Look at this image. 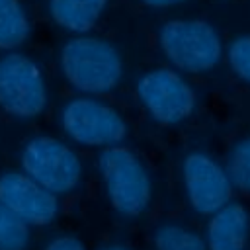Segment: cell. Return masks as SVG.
I'll return each mask as SVG.
<instances>
[{
    "mask_svg": "<svg viewBox=\"0 0 250 250\" xmlns=\"http://www.w3.org/2000/svg\"><path fill=\"white\" fill-rule=\"evenodd\" d=\"M61 70L76 92L96 98L119 86L123 61L111 41L86 33L76 35L62 45Z\"/></svg>",
    "mask_w": 250,
    "mask_h": 250,
    "instance_id": "1",
    "label": "cell"
},
{
    "mask_svg": "<svg viewBox=\"0 0 250 250\" xmlns=\"http://www.w3.org/2000/svg\"><path fill=\"white\" fill-rule=\"evenodd\" d=\"M98 170L111 207L127 219L141 217L152 199V182L143 160L127 146L104 148L98 156Z\"/></svg>",
    "mask_w": 250,
    "mask_h": 250,
    "instance_id": "2",
    "label": "cell"
},
{
    "mask_svg": "<svg viewBox=\"0 0 250 250\" xmlns=\"http://www.w3.org/2000/svg\"><path fill=\"white\" fill-rule=\"evenodd\" d=\"M158 45L166 61L182 72L201 74L223 59L219 31L205 20H170L158 31Z\"/></svg>",
    "mask_w": 250,
    "mask_h": 250,
    "instance_id": "3",
    "label": "cell"
},
{
    "mask_svg": "<svg viewBox=\"0 0 250 250\" xmlns=\"http://www.w3.org/2000/svg\"><path fill=\"white\" fill-rule=\"evenodd\" d=\"M20 162L25 176L57 197L74 191L82 180L80 156L66 143L49 135H39L27 141Z\"/></svg>",
    "mask_w": 250,
    "mask_h": 250,
    "instance_id": "4",
    "label": "cell"
},
{
    "mask_svg": "<svg viewBox=\"0 0 250 250\" xmlns=\"http://www.w3.org/2000/svg\"><path fill=\"white\" fill-rule=\"evenodd\" d=\"M61 127L70 141L102 150L121 145L127 137V121L123 115L94 96L68 100L61 111Z\"/></svg>",
    "mask_w": 250,
    "mask_h": 250,
    "instance_id": "5",
    "label": "cell"
},
{
    "mask_svg": "<svg viewBox=\"0 0 250 250\" xmlns=\"http://www.w3.org/2000/svg\"><path fill=\"white\" fill-rule=\"evenodd\" d=\"M137 96L152 121L166 127L186 121L197 102L191 84L168 66L145 72L137 82Z\"/></svg>",
    "mask_w": 250,
    "mask_h": 250,
    "instance_id": "6",
    "label": "cell"
},
{
    "mask_svg": "<svg viewBox=\"0 0 250 250\" xmlns=\"http://www.w3.org/2000/svg\"><path fill=\"white\" fill-rule=\"evenodd\" d=\"M47 105V86L41 68L21 53L0 59V107L14 117L31 119Z\"/></svg>",
    "mask_w": 250,
    "mask_h": 250,
    "instance_id": "7",
    "label": "cell"
},
{
    "mask_svg": "<svg viewBox=\"0 0 250 250\" xmlns=\"http://www.w3.org/2000/svg\"><path fill=\"white\" fill-rule=\"evenodd\" d=\"M182 182L186 199L199 215L211 217L232 199V182L227 168L211 154L195 150L182 162Z\"/></svg>",
    "mask_w": 250,
    "mask_h": 250,
    "instance_id": "8",
    "label": "cell"
},
{
    "mask_svg": "<svg viewBox=\"0 0 250 250\" xmlns=\"http://www.w3.org/2000/svg\"><path fill=\"white\" fill-rule=\"evenodd\" d=\"M0 203L31 227H45L59 215V197L23 172L0 176Z\"/></svg>",
    "mask_w": 250,
    "mask_h": 250,
    "instance_id": "9",
    "label": "cell"
},
{
    "mask_svg": "<svg viewBox=\"0 0 250 250\" xmlns=\"http://www.w3.org/2000/svg\"><path fill=\"white\" fill-rule=\"evenodd\" d=\"M250 236V213L238 203L230 201L209 217L205 229L207 250H246Z\"/></svg>",
    "mask_w": 250,
    "mask_h": 250,
    "instance_id": "10",
    "label": "cell"
},
{
    "mask_svg": "<svg viewBox=\"0 0 250 250\" xmlns=\"http://www.w3.org/2000/svg\"><path fill=\"white\" fill-rule=\"evenodd\" d=\"M107 0H49L53 21L76 35H86L100 21Z\"/></svg>",
    "mask_w": 250,
    "mask_h": 250,
    "instance_id": "11",
    "label": "cell"
},
{
    "mask_svg": "<svg viewBox=\"0 0 250 250\" xmlns=\"http://www.w3.org/2000/svg\"><path fill=\"white\" fill-rule=\"evenodd\" d=\"M29 35V18L20 0H0V51H14Z\"/></svg>",
    "mask_w": 250,
    "mask_h": 250,
    "instance_id": "12",
    "label": "cell"
},
{
    "mask_svg": "<svg viewBox=\"0 0 250 250\" xmlns=\"http://www.w3.org/2000/svg\"><path fill=\"white\" fill-rule=\"evenodd\" d=\"M156 250H207L205 240L180 223H162L152 234Z\"/></svg>",
    "mask_w": 250,
    "mask_h": 250,
    "instance_id": "13",
    "label": "cell"
},
{
    "mask_svg": "<svg viewBox=\"0 0 250 250\" xmlns=\"http://www.w3.org/2000/svg\"><path fill=\"white\" fill-rule=\"evenodd\" d=\"M225 168L232 186L250 193V137L236 141L229 148Z\"/></svg>",
    "mask_w": 250,
    "mask_h": 250,
    "instance_id": "14",
    "label": "cell"
},
{
    "mask_svg": "<svg viewBox=\"0 0 250 250\" xmlns=\"http://www.w3.org/2000/svg\"><path fill=\"white\" fill-rule=\"evenodd\" d=\"M29 242V225L0 203V250H25Z\"/></svg>",
    "mask_w": 250,
    "mask_h": 250,
    "instance_id": "15",
    "label": "cell"
},
{
    "mask_svg": "<svg viewBox=\"0 0 250 250\" xmlns=\"http://www.w3.org/2000/svg\"><path fill=\"white\" fill-rule=\"evenodd\" d=\"M227 61L230 70L242 82L250 84V35H240L229 43Z\"/></svg>",
    "mask_w": 250,
    "mask_h": 250,
    "instance_id": "16",
    "label": "cell"
},
{
    "mask_svg": "<svg viewBox=\"0 0 250 250\" xmlns=\"http://www.w3.org/2000/svg\"><path fill=\"white\" fill-rule=\"evenodd\" d=\"M45 250H86L84 244L76 238V236H70V234H62V236H57L53 238Z\"/></svg>",
    "mask_w": 250,
    "mask_h": 250,
    "instance_id": "17",
    "label": "cell"
},
{
    "mask_svg": "<svg viewBox=\"0 0 250 250\" xmlns=\"http://www.w3.org/2000/svg\"><path fill=\"white\" fill-rule=\"evenodd\" d=\"M182 2H186V0H143V4H146L148 8H156V10H164V8L182 4Z\"/></svg>",
    "mask_w": 250,
    "mask_h": 250,
    "instance_id": "18",
    "label": "cell"
},
{
    "mask_svg": "<svg viewBox=\"0 0 250 250\" xmlns=\"http://www.w3.org/2000/svg\"><path fill=\"white\" fill-rule=\"evenodd\" d=\"M98 250H131V248H127L123 244H105V246H102Z\"/></svg>",
    "mask_w": 250,
    "mask_h": 250,
    "instance_id": "19",
    "label": "cell"
}]
</instances>
